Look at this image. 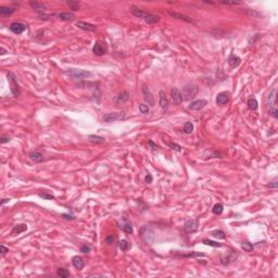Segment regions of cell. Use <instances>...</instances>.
<instances>
[{
	"label": "cell",
	"instance_id": "6da1fadb",
	"mask_svg": "<svg viewBox=\"0 0 278 278\" xmlns=\"http://www.w3.org/2000/svg\"><path fill=\"white\" fill-rule=\"evenodd\" d=\"M276 94H277V90L275 88L272 89V91L267 96V106L270 108V114L275 119H278V110L276 109Z\"/></svg>",
	"mask_w": 278,
	"mask_h": 278
},
{
	"label": "cell",
	"instance_id": "7a4b0ae2",
	"mask_svg": "<svg viewBox=\"0 0 278 278\" xmlns=\"http://www.w3.org/2000/svg\"><path fill=\"white\" fill-rule=\"evenodd\" d=\"M65 74L76 79H85L91 76V73L89 71L81 70V69H70V70L65 71Z\"/></svg>",
	"mask_w": 278,
	"mask_h": 278
},
{
	"label": "cell",
	"instance_id": "3957f363",
	"mask_svg": "<svg viewBox=\"0 0 278 278\" xmlns=\"http://www.w3.org/2000/svg\"><path fill=\"white\" fill-rule=\"evenodd\" d=\"M198 87L195 84H187L183 89V100H190L197 96Z\"/></svg>",
	"mask_w": 278,
	"mask_h": 278
},
{
	"label": "cell",
	"instance_id": "277c9868",
	"mask_svg": "<svg viewBox=\"0 0 278 278\" xmlns=\"http://www.w3.org/2000/svg\"><path fill=\"white\" fill-rule=\"evenodd\" d=\"M8 82L10 84V90L13 97L20 96V87H18V81H16L15 75L12 72L8 73Z\"/></svg>",
	"mask_w": 278,
	"mask_h": 278
},
{
	"label": "cell",
	"instance_id": "5b68a950",
	"mask_svg": "<svg viewBox=\"0 0 278 278\" xmlns=\"http://www.w3.org/2000/svg\"><path fill=\"white\" fill-rule=\"evenodd\" d=\"M126 114L124 112L123 113H108V114H104L102 120L106 123H111V122H116V121H121V120H125L126 119Z\"/></svg>",
	"mask_w": 278,
	"mask_h": 278
},
{
	"label": "cell",
	"instance_id": "8992f818",
	"mask_svg": "<svg viewBox=\"0 0 278 278\" xmlns=\"http://www.w3.org/2000/svg\"><path fill=\"white\" fill-rule=\"evenodd\" d=\"M119 226H120V228L122 229V230H124L125 233H127V234H133L134 233L132 223H130V222L128 221V218H126V217H122L120 221H119Z\"/></svg>",
	"mask_w": 278,
	"mask_h": 278
},
{
	"label": "cell",
	"instance_id": "52a82bcc",
	"mask_svg": "<svg viewBox=\"0 0 278 278\" xmlns=\"http://www.w3.org/2000/svg\"><path fill=\"white\" fill-rule=\"evenodd\" d=\"M198 228H199V222L197 219H189L184 225V229L187 233H195L198 230Z\"/></svg>",
	"mask_w": 278,
	"mask_h": 278
},
{
	"label": "cell",
	"instance_id": "ba28073f",
	"mask_svg": "<svg viewBox=\"0 0 278 278\" xmlns=\"http://www.w3.org/2000/svg\"><path fill=\"white\" fill-rule=\"evenodd\" d=\"M208 104V101L204 100V99H199V100H196V101L191 102L189 104L188 109L189 110H193V111H199V110L203 109Z\"/></svg>",
	"mask_w": 278,
	"mask_h": 278
},
{
	"label": "cell",
	"instance_id": "9c48e42d",
	"mask_svg": "<svg viewBox=\"0 0 278 278\" xmlns=\"http://www.w3.org/2000/svg\"><path fill=\"white\" fill-rule=\"evenodd\" d=\"M142 95H143V99L148 102V104H150V106H154L153 95H152L151 90L149 89V87H147V86H145V85L142 86Z\"/></svg>",
	"mask_w": 278,
	"mask_h": 278
},
{
	"label": "cell",
	"instance_id": "30bf717a",
	"mask_svg": "<svg viewBox=\"0 0 278 278\" xmlns=\"http://www.w3.org/2000/svg\"><path fill=\"white\" fill-rule=\"evenodd\" d=\"M171 96H172V100H173L174 104H176V106H178V104H180L183 102V95L177 88L171 89Z\"/></svg>",
	"mask_w": 278,
	"mask_h": 278
},
{
	"label": "cell",
	"instance_id": "8fae6325",
	"mask_svg": "<svg viewBox=\"0 0 278 278\" xmlns=\"http://www.w3.org/2000/svg\"><path fill=\"white\" fill-rule=\"evenodd\" d=\"M26 29V25L23 23H20V22H14L10 25V31L14 34H22L24 31Z\"/></svg>",
	"mask_w": 278,
	"mask_h": 278
},
{
	"label": "cell",
	"instance_id": "7c38bea8",
	"mask_svg": "<svg viewBox=\"0 0 278 278\" xmlns=\"http://www.w3.org/2000/svg\"><path fill=\"white\" fill-rule=\"evenodd\" d=\"M29 159H31L32 161H34L35 163H40V162L44 161V156H42V152H39V151L37 150H33L29 152L28 154Z\"/></svg>",
	"mask_w": 278,
	"mask_h": 278
},
{
	"label": "cell",
	"instance_id": "4fadbf2b",
	"mask_svg": "<svg viewBox=\"0 0 278 278\" xmlns=\"http://www.w3.org/2000/svg\"><path fill=\"white\" fill-rule=\"evenodd\" d=\"M76 26L78 28L84 29V31H87V32H94L96 31V26L94 24H90V23H87V22H76Z\"/></svg>",
	"mask_w": 278,
	"mask_h": 278
},
{
	"label": "cell",
	"instance_id": "5bb4252c",
	"mask_svg": "<svg viewBox=\"0 0 278 278\" xmlns=\"http://www.w3.org/2000/svg\"><path fill=\"white\" fill-rule=\"evenodd\" d=\"M228 100H229L228 92H226V91L219 92V94L217 95V97H216V103H217L218 106H224V104H226L227 102H228Z\"/></svg>",
	"mask_w": 278,
	"mask_h": 278
},
{
	"label": "cell",
	"instance_id": "9a60e30c",
	"mask_svg": "<svg viewBox=\"0 0 278 278\" xmlns=\"http://www.w3.org/2000/svg\"><path fill=\"white\" fill-rule=\"evenodd\" d=\"M169 14L173 18H179V20H184L186 22H189V23H193V20L189 16L185 15V14H182V13H178V12H175V11H169Z\"/></svg>",
	"mask_w": 278,
	"mask_h": 278
},
{
	"label": "cell",
	"instance_id": "2e32d148",
	"mask_svg": "<svg viewBox=\"0 0 278 278\" xmlns=\"http://www.w3.org/2000/svg\"><path fill=\"white\" fill-rule=\"evenodd\" d=\"M227 62H228L229 66H230L231 69H235V68H237V66H238L240 63H241V59H240L238 55H229Z\"/></svg>",
	"mask_w": 278,
	"mask_h": 278
},
{
	"label": "cell",
	"instance_id": "e0dca14e",
	"mask_svg": "<svg viewBox=\"0 0 278 278\" xmlns=\"http://www.w3.org/2000/svg\"><path fill=\"white\" fill-rule=\"evenodd\" d=\"M129 99V92L128 91H123L122 94H120L119 96H116L114 98V102L116 104H121L126 102Z\"/></svg>",
	"mask_w": 278,
	"mask_h": 278
},
{
	"label": "cell",
	"instance_id": "ac0fdd59",
	"mask_svg": "<svg viewBox=\"0 0 278 278\" xmlns=\"http://www.w3.org/2000/svg\"><path fill=\"white\" fill-rule=\"evenodd\" d=\"M149 235H154L153 230L151 228H149L148 226L142 227V229H141V237H142V239L146 242H152L150 238H149Z\"/></svg>",
	"mask_w": 278,
	"mask_h": 278
},
{
	"label": "cell",
	"instance_id": "d6986e66",
	"mask_svg": "<svg viewBox=\"0 0 278 278\" xmlns=\"http://www.w3.org/2000/svg\"><path fill=\"white\" fill-rule=\"evenodd\" d=\"M132 13H133L135 16H137V18H143V20H146V18L151 14V13H148L143 10H140V9L136 8V7H133V8H132Z\"/></svg>",
	"mask_w": 278,
	"mask_h": 278
},
{
	"label": "cell",
	"instance_id": "ffe728a7",
	"mask_svg": "<svg viewBox=\"0 0 278 278\" xmlns=\"http://www.w3.org/2000/svg\"><path fill=\"white\" fill-rule=\"evenodd\" d=\"M58 18H60L62 21H73L75 18V15L73 14L72 12H61V13H58L55 14Z\"/></svg>",
	"mask_w": 278,
	"mask_h": 278
},
{
	"label": "cell",
	"instance_id": "44dd1931",
	"mask_svg": "<svg viewBox=\"0 0 278 278\" xmlns=\"http://www.w3.org/2000/svg\"><path fill=\"white\" fill-rule=\"evenodd\" d=\"M159 99H160V106H161L162 109H167L169 108V100H167L166 95L163 90L159 92Z\"/></svg>",
	"mask_w": 278,
	"mask_h": 278
},
{
	"label": "cell",
	"instance_id": "7402d4cb",
	"mask_svg": "<svg viewBox=\"0 0 278 278\" xmlns=\"http://www.w3.org/2000/svg\"><path fill=\"white\" fill-rule=\"evenodd\" d=\"M72 263H73V266L77 270H83L85 267V262H84L83 257L81 256H74L72 259Z\"/></svg>",
	"mask_w": 278,
	"mask_h": 278
},
{
	"label": "cell",
	"instance_id": "603a6c76",
	"mask_svg": "<svg viewBox=\"0 0 278 278\" xmlns=\"http://www.w3.org/2000/svg\"><path fill=\"white\" fill-rule=\"evenodd\" d=\"M26 230H27V225H26V224H18V225H15L14 228L12 229L11 235H13V236H14V235H20Z\"/></svg>",
	"mask_w": 278,
	"mask_h": 278
},
{
	"label": "cell",
	"instance_id": "cb8c5ba5",
	"mask_svg": "<svg viewBox=\"0 0 278 278\" xmlns=\"http://www.w3.org/2000/svg\"><path fill=\"white\" fill-rule=\"evenodd\" d=\"M92 52H94L96 55H103L104 53H106V50H104V48L102 47L100 42H96L94 45V47H92Z\"/></svg>",
	"mask_w": 278,
	"mask_h": 278
},
{
	"label": "cell",
	"instance_id": "d4e9b609",
	"mask_svg": "<svg viewBox=\"0 0 278 278\" xmlns=\"http://www.w3.org/2000/svg\"><path fill=\"white\" fill-rule=\"evenodd\" d=\"M31 5L38 12H44L46 10V5L42 2H37V1H31Z\"/></svg>",
	"mask_w": 278,
	"mask_h": 278
},
{
	"label": "cell",
	"instance_id": "484cf974",
	"mask_svg": "<svg viewBox=\"0 0 278 278\" xmlns=\"http://www.w3.org/2000/svg\"><path fill=\"white\" fill-rule=\"evenodd\" d=\"M248 107H249L250 110H253V111L257 110V108H259V103H257L256 99H255L254 97L249 98V100H248Z\"/></svg>",
	"mask_w": 278,
	"mask_h": 278
},
{
	"label": "cell",
	"instance_id": "4316f807",
	"mask_svg": "<svg viewBox=\"0 0 278 278\" xmlns=\"http://www.w3.org/2000/svg\"><path fill=\"white\" fill-rule=\"evenodd\" d=\"M15 11V9L12 7H1L0 8V14L1 15H10Z\"/></svg>",
	"mask_w": 278,
	"mask_h": 278
},
{
	"label": "cell",
	"instance_id": "83f0119b",
	"mask_svg": "<svg viewBox=\"0 0 278 278\" xmlns=\"http://www.w3.org/2000/svg\"><path fill=\"white\" fill-rule=\"evenodd\" d=\"M145 22H146V23H148V24H156V23H159V22H160V16L154 15V14H152V13H151L150 15H149L148 18H147L145 20Z\"/></svg>",
	"mask_w": 278,
	"mask_h": 278
},
{
	"label": "cell",
	"instance_id": "f1b7e54d",
	"mask_svg": "<svg viewBox=\"0 0 278 278\" xmlns=\"http://www.w3.org/2000/svg\"><path fill=\"white\" fill-rule=\"evenodd\" d=\"M224 211V206L223 204H221V203H216L215 206H213V209H212V212H213V214H215V215H219V214L223 213Z\"/></svg>",
	"mask_w": 278,
	"mask_h": 278
},
{
	"label": "cell",
	"instance_id": "f546056e",
	"mask_svg": "<svg viewBox=\"0 0 278 278\" xmlns=\"http://www.w3.org/2000/svg\"><path fill=\"white\" fill-rule=\"evenodd\" d=\"M193 132V124L191 122H186L184 126V133L190 135V134Z\"/></svg>",
	"mask_w": 278,
	"mask_h": 278
},
{
	"label": "cell",
	"instance_id": "4dcf8cb0",
	"mask_svg": "<svg viewBox=\"0 0 278 278\" xmlns=\"http://www.w3.org/2000/svg\"><path fill=\"white\" fill-rule=\"evenodd\" d=\"M89 140L92 141V142L96 143H103L106 141L103 137H100V136H96V135H89Z\"/></svg>",
	"mask_w": 278,
	"mask_h": 278
},
{
	"label": "cell",
	"instance_id": "1f68e13d",
	"mask_svg": "<svg viewBox=\"0 0 278 278\" xmlns=\"http://www.w3.org/2000/svg\"><path fill=\"white\" fill-rule=\"evenodd\" d=\"M203 243L206 244V246H210V247H214V248H221L222 247V243H218L216 241H213L211 239H203Z\"/></svg>",
	"mask_w": 278,
	"mask_h": 278
},
{
	"label": "cell",
	"instance_id": "d6a6232c",
	"mask_svg": "<svg viewBox=\"0 0 278 278\" xmlns=\"http://www.w3.org/2000/svg\"><path fill=\"white\" fill-rule=\"evenodd\" d=\"M57 275L61 278H68L70 276V272L68 270H65V268H59L57 270Z\"/></svg>",
	"mask_w": 278,
	"mask_h": 278
},
{
	"label": "cell",
	"instance_id": "836d02e7",
	"mask_svg": "<svg viewBox=\"0 0 278 278\" xmlns=\"http://www.w3.org/2000/svg\"><path fill=\"white\" fill-rule=\"evenodd\" d=\"M212 236L214 237V238H217V239H225L226 238V236H225V233H224L223 230H214L212 231Z\"/></svg>",
	"mask_w": 278,
	"mask_h": 278
},
{
	"label": "cell",
	"instance_id": "e575fe53",
	"mask_svg": "<svg viewBox=\"0 0 278 278\" xmlns=\"http://www.w3.org/2000/svg\"><path fill=\"white\" fill-rule=\"evenodd\" d=\"M66 3H68V5L71 7V9L74 11L78 10V8H79V2H78V1H66Z\"/></svg>",
	"mask_w": 278,
	"mask_h": 278
},
{
	"label": "cell",
	"instance_id": "d590c367",
	"mask_svg": "<svg viewBox=\"0 0 278 278\" xmlns=\"http://www.w3.org/2000/svg\"><path fill=\"white\" fill-rule=\"evenodd\" d=\"M139 111L141 112V113H143V114H148L149 111H150V109H149L148 104H139Z\"/></svg>",
	"mask_w": 278,
	"mask_h": 278
},
{
	"label": "cell",
	"instance_id": "8d00e7d4",
	"mask_svg": "<svg viewBox=\"0 0 278 278\" xmlns=\"http://www.w3.org/2000/svg\"><path fill=\"white\" fill-rule=\"evenodd\" d=\"M39 197L44 198L46 200H53V199H55V196L50 195V193H39Z\"/></svg>",
	"mask_w": 278,
	"mask_h": 278
},
{
	"label": "cell",
	"instance_id": "74e56055",
	"mask_svg": "<svg viewBox=\"0 0 278 278\" xmlns=\"http://www.w3.org/2000/svg\"><path fill=\"white\" fill-rule=\"evenodd\" d=\"M119 247H120V249L122 250V251H126L129 246H128V242L126 241V240H121V241L119 242Z\"/></svg>",
	"mask_w": 278,
	"mask_h": 278
},
{
	"label": "cell",
	"instance_id": "f35d334b",
	"mask_svg": "<svg viewBox=\"0 0 278 278\" xmlns=\"http://www.w3.org/2000/svg\"><path fill=\"white\" fill-rule=\"evenodd\" d=\"M253 246L252 243H250V242H244V243H242V249L246 251V252H250L251 250H252Z\"/></svg>",
	"mask_w": 278,
	"mask_h": 278
},
{
	"label": "cell",
	"instance_id": "ab89813d",
	"mask_svg": "<svg viewBox=\"0 0 278 278\" xmlns=\"http://www.w3.org/2000/svg\"><path fill=\"white\" fill-rule=\"evenodd\" d=\"M169 147H171L172 149H174V150L178 151V152H180V151H182V147H180L179 145H177V143L169 142Z\"/></svg>",
	"mask_w": 278,
	"mask_h": 278
},
{
	"label": "cell",
	"instance_id": "60d3db41",
	"mask_svg": "<svg viewBox=\"0 0 278 278\" xmlns=\"http://www.w3.org/2000/svg\"><path fill=\"white\" fill-rule=\"evenodd\" d=\"M81 252L87 254V253L90 252V247L87 246V244H84V246H82V248H81Z\"/></svg>",
	"mask_w": 278,
	"mask_h": 278
},
{
	"label": "cell",
	"instance_id": "b9f144b4",
	"mask_svg": "<svg viewBox=\"0 0 278 278\" xmlns=\"http://www.w3.org/2000/svg\"><path fill=\"white\" fill-rule=\"evenodd\" d=\"M148 145L151 147V149H153V150H156V149H159V146L156 145V143H154L152 140H148Z\"/></svg>",
	"mask_w": 278,
	"mask_h": 278
},
{
	"label": "cell",
	"instance_id": "7bdbcfd3",
	"mask_svg": "<svg viewBox=\"0 0 278 278\" xmlns=\"http://www.w3.org/2000/svg\"><path fill=\"white\" fill-rule=\"evenodd\" d=\"M152 180H153V178H152V176H151L150 174H148L147 176H146L145 182L147 183V184H151V183H152Z\"/></svg>",
	"mask_w": 278,
	"mask_h": 278
},
{
	"label": "cell",
	"instance_id": "ee69618b",
	"mask_svg": "<svg viewBox=\"0 0 278 278\" xmlns=\"http://www.w3.org/2000/svg\"><path fill=\"white\" fill-rule=\"evenodd\" d=\"M223 5H240L241 2H237V1H221Z\"/></svg>",
	"mask_w": 278,
	"mask_h": 278
},
{
	"label": "cell",
	"instance_id": "f6af8a7d",
	"mask_svg": "<svg viewBox=\"0 0 278 278\" xmlns=\"http://www.w3.org/2000/svg\"><path fill=\"white\" fill-rule=\"evenodd\" d=\"M106 241H107V243H109V244L113 243V241H114V237H113V236H108L107 238H106Z\"/></svg>",
	"mask_w": 278,
	"mask_h": 278
},
{
	"label": "cell",
	"instance_id": "bcb514c9",
	"mask_svg": "<svg viewBox=\"0 0 278 278\" xmlns=\"http://www.w3.org/2000/svg\"><path fill=\"white\" fill-rule=\"evenodd\" d=\"M0 249H1V254H2V255H5V253H7V252L9 251L8 248H5V246H3V244H1V246H0Z\"/></svg>",
	"mask_w": 278,
	"mask_h": 278
},
{
	"label": "cell",
	"instance_id": "7dc6e473",
	"mask_svg": "<svg viewBox=\"0 0 278 278\" xmlns=\"http://www.w3.org/2000/svg\"><path fill=\"white\" fill-rule=\"evenodd\" d=\"M9 140H10V139H9V138H7V137H1V138H0V142H1V143L8 142Z\"/></svg>",
	"mask_w": 278,
	"mask_h": 278
},
{
	"label": "cell",
	"instance_id": "c3c4849f",
	"mask_svg": "<svg viewBox=\"0 0 278 278\" xmlns=\"http://www.w3.org/2000/svg\"><path fill=\"white\" fill-rule=\"evenodd\" d=\"M62 216L66 219H74V216L72 215H68V214H62Z\"/></svg>",
	"mask_w": 278,
	"mask_h": 278
},
{
	"label": "cell",
	"instance_id": "681fc988",
	"mask_svg": "<svg viewBox=\"0 0 278 278\" xmlns=\"http://www.w3.org/2000/svg\"><path fill=\"white\" fill-rule=\"evenodd\" d=\"M267 187H270V188H277V183H276V182H273V184L267 185Z\"/></svg>",
	"mask_w": 278,
	"mask_h": 278
},
{
	"label": "cell",
	"instance_id": "f907efd6",
	"mask_svg": "<svg viewBox=\"0 0 278 278\" xmlns=\"http://www.w3.org/2000/svg\"><path fill=\"white\" fill-rule=\"evenodd\" d=\"M5 53H7V50H5L3 47H1V48H0V55H5Z\"/></svg>",
	"mask_w": 278,
	"mask_h": 278
},
{
	"label": "cell",
	"instance_id": "816d5d0a",
	"mask_svg": "<svg viewBox=\"0 0 278 278\" xmlns=\"http://www.w3.org/2000/svg\"><path fill=\"white\" fill-rule=\"evenodd\" d=\"M10 201V199H8V198H5V199H2V201H1V204H5V203L9 202Z\"/></svg>",
	"mask_w": 278,
	"mask_h": 278
}]
</instances>
